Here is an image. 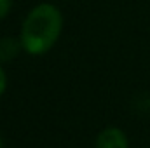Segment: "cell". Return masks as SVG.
<instances>
[{"mask_svg":"<svg viewBox=\"0 0 150 148\" xmlns=\"http://www.w3.org/2000/svg\"><path fill=\"white\" fill-rule=\"evenodd\" d=\"M63 28V16L58 7L40 4L32 9L21 28V45L28 54L40 56L47 52L59 37Z\"/></svg>","mask_w":150,"mask_h":148,"instance_id":"obj_1","label":"cell"},{"mask_svg":"<svg viewBox=\"0 0 150 148\" xmlns=\"http://www.w3.org/2000/svg\"><path fill=\"white\" fill-rule=\"evenodd\" d=\"M96 148H129L126 134L117 127H107L98 134Z\"/></svg>","mask_w":150,"mask_h":148,"instance_id":"obj_2","label":"cell"},{"mask_svg":"<svg viewBox=\"0 0 150 148\" xmlns=\"http://www.w3.org/2000/svg\"><path fill=\"white\" fill-rule=\"evenodd\" d=\"M19 44L14 38H2L0 40V59H12L18 54Z\"/></svg>","mask_w":150,"mask_h":148,"instance_id":"obj_3","label":"cell"},{"mask_svg":"<svg viewBox=\"0 0 150 148\" xmlns=\"http://www.w3.org/2000/svg\"><path fill=\"white\" fill-rule=\"evenodd\" d=\"M9 9H11V0H0V19L7 16Z\"/></svg>","mask_w":150,"mask_h":148,"instance_id":"obj_4","label":"cell"},{"mask_svg":"<svg viewBox=\"0 0 150 148\" xmlns=\"http://www.w3.org/2000/svg\"><path fill=\"white\" fill-rule=\"evenodd\" d=\"M5 85H7V77L4 73V70L0 68V96H2L4 91H5Z\"/></svg>","mask_w":150,"mask_h":148,"instance_id":"obj_5","label":"cell"},{"mask_svg":"<svg viewBox=\"0 0 150 148\" xmlns=\"http://www.w3.org/2000/svg\"><path fill=\"white\" fill-rule=\"evenodd\" d=\"M0 148H4V143H2V136H0Z\"/></svg>","mask_w":150,"mask_h":148,"instance_id":"obj_6","label":"cell"}]
</instances>
